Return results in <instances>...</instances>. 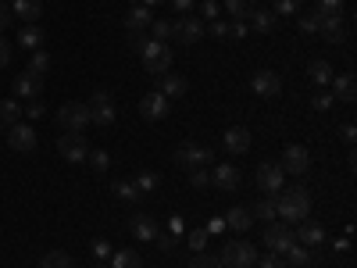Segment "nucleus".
<instances>
[{
  "instance_id": "nucleus-1",
  "label": "nucleus",
  "mask_w": 357,
  "mask_h": 268,
  "mask_svg": "<svg viewBox=\"0 0 357 268\" xmlns=\"http://www.w3.org/2000/svg\"><path fill=\"white\" fill-rule=\"evenodd\" d=\"M275 197H279L275 200V218H282V222H304L311 215V193L304 186H289V190L282 186Z\"/></svg>"
},
{
  "instance_id": "nucleus-2",
  "label": "nucleus",
  "mask_w": 357,
  "mask_h": 268,
  "mask_svg": "<svg viewBox=\"0 0 357 268\" xmlns=\"http://www.w3.org/2000/svg\"><path fill=\"white\" fill-rule=\"evenodd\" d=\"M139 61L151 75H165V72H172V50L165 43H158V40H146L139 47Z\"/></svg>"
},
{
  "instance_id": "nucleus-3",
  "label": "nucleus",
  "mask_w": 357,
  "mask_h": 268,
  "mask_svg": "<svg viewBox=\"0 0 357 268\" xmlns=\"http://www.w3.org/2000/svg\"><path fill=\"white\" fill-rule=\"evenodd\" d=\"M175 165L178 168H211L215 165V151H211V147H200V143H183V147H178V151H175Z\"/></svg>"
},
{
  "instance_id": "nucleus-4",
  "label": "nucleus",
  "mask_w": 357,
  "mask_h": 268,
  "mask_svg": "<svg viewBox=\"0 0 357 268\" xmlns=\"http://www.w3.org/2000/svg\"><path fill=\"white\" fill-rule=\"evenodd\" d=\"M57 126H61V133H86L89 107L86 104H75V100L61 104V107H57Z\"/></svg>"
},
{
  "instance_id": "nucleus-5",
  "label": "nucleus",
  "mask_w": 357,
  "mask_h": 268,
  "mask_svg": "<svg viewBox=\"0 0 357 268\" xmlns=\"http://www.w3.org/2000/svg\"><path fill=\"white\" fill-rule=\"evenodd\" d=\"M222 268H254L257 265V251L243 240H236V244H225L222 247Z\"/></svg>"
},
{
  "instance_id": "nucleus-6",
  "label": "nucleus",
  "mask_w": 357,
  "mask_h": 268,
  "mask_svg": "<svg viewBox=\"0 0 357 268\" xmlns=\"http://www.w3.org/2000/svg\"><path fill=\"white\" fill-rule=\"evenodd\" d=\"M254 183H257L268 197H275V193L286 186V172H282V165H275V161H261L257 172H254Z\"/></svg>"
},
{
  "instance_id": "nucleus-7",
  "label": "nucleus",
  "mask_w": 357,
  "mask_h": 268,
  "mask_svg": "<svg viewBox=\"0 0 357 268\" xmlns=\"http://www.w3.org/2000/svg\"><path fill=\"white\" fill-rule=\"evenodd\" d=\"M57 154H61L65 161H72V165H82L86 154H89L86 133H65V136H57Z\"/></svg>"
},
{
  "instance_id": "nucleus-8",
  "label": "nucleus",
  "mask_w": 357,
  "mask_h": 268,
  "mask_svg": "<svg viewBox=\"0 0 357 268\" xmlns=\"http://www.w3.org/2000/svg\"><path fill=\"white\" fill-rule=\"evenodd\" d=\"M86 107H89V126H111L114 122V97L104 94V89H97L86 100Z\"/></svg>"
},
{
  "instance_id": "nucleus-9",
  "label": "nucleus",
  "mask_w": 357,
  "mask_h": 268,
  "mask_svg": "<svg viewBox=\"0 0 357 268\" xmlns=\"http://www.w3.org/2000/svg\"><path fill=\"white\" fill-rule=\"evenodd\" d=\"M293 244H296V236H293V229L286 222H268V229H264V247L268 251H272V254H286Z\"/></svg>"
},
{
  "instance_id": "nucleus-10",
  "label": "nucleus",
  "mask_w": 357,
  "mask_h": 268,
  "mask_svg": "<svg viewBox=\"0 0 357 268\" xmlns=\"http://www.w3.org/2000/svg\"><path fill=\"white\" fill-rule=\"evenodd\" d=\"M282 172H289V175H307V172H311V151H307L304 143H289V147H286Z\"/></svg>"
},
{
  "instance_id": "nucleus-11",
  "label": "nucleus",
  "mask_w": 357,
  "mask_h": 268,
  "mask_svg": "<svg viewBox=\"0 0 357 268\" xmlns=\"http://www.w3.org/2000/svg\"><path fill=\"white\" fill-rule=\"evenodd\" d=\"M43 94V75H36V72H22L18 79H15V86H11V97L15 100H36Z\"/></svg>"
},
{
  "instance_id": "nucleus-12",
  "label": "nucleus",
  "mask_w": 357,
  "mask_h": 268,
  "mask_svg": "<svg viewBox=\"0 0 357 268\" xmlns=\"http://www.w3.org/2000/svg\"><path fill=\"white\" fill-rule=\"evenodd\" d=\"M250 89L257 97H279L282 94V79H279V72H272V68H257L254 75H250Z\"/></svg>"
},
{
  "instance_id": "nucleus-13",
  "label": "nucleus",
  "mask_w": 357,
  "mask_h": 268,
  "mask_svg": "<svg viewBox=\"0 0 357 268\" xmlns=\"http://www.w3.org/2000/svg\"><path fill=\"white\" fill-rule=\"evenodd\" d=\"M243 183V175L236 165H211V186H218L222 193H236Z\"/></svg>"
},
{
  "instance_id": "nucleus-14",
  "label": "nucleus",
  "mask_w": 357,
  "mask_h": 268,
  "mask_svg": "<svg viewBox=\"0 0 357 268\" xmlns=\"http://www.w3.org/2000/svg\"><path fill=\"white\" fill-rule=\"evenodd\" d=\"M36 129L33 126H22V122H15L11 129H8V147L11 151H18V154H29V151H36Z\"/></svg>"
},
{
  "instance_id": "nucleus-15",
  "label": "nucleus",
  "mask_w": 357,
  "mask_h": 268,
  "mask_svg": "<svg viewBox=\"0 0 357 268\" xmlns=\"http://www.w3.org/2000/svg\"><path fill=\"white\" fill-rule=\"evenodd\" d=\"M168 111H172V100L165 94H158V89L139 100V114L146 118V122H161V118H168Z\"/></svg>"
},
{
  "instance_id": "nucleus-16",
  "label": "nucleus",
  "mask_w": 357,
  "mask_h": 268,
  "mask_svg": "<svg viewBox=\"0 0 357 268\" xmlns=\"http://www.w3.org/2000/svg\"><path fill=\"white\" fill-rule=\"evenodd\" d=\"M172 40H178V43H197V40H204V22L200 18H190V15H183V18H175V33H172Z\"/></svg>"
},
{
  "instance_id": "nucleus-17",
  "label": "nucleus",
  "mask_w": 357,
  "mask_h": 268,
  "mask_svg": "<svg viewBox=\"0 0 357 268\" xmlns=\"http://www.w3.org/2000/svg\"><path fill=\"white\" fill-rule=\"evenodd\" d=\"M250 129H243V126H232V129H225L222 133V147L229 154H247L250 151Z\"/></svg>"
},
{
  "instance_id": "nucleus-18",
  "label": "nucleus",
  "mask_w": 357,
  "mask_h": 268,
  "mask_svg": "<svg viewBox=\"0 0 357 268\" xmlns=\"http://www.w3.org/2000/svg\"><path fill=\"white\" fill-rule=\"evenodd\" d=\"M318 36L325 43H343L347 40V25H343V15H325L318 22Z\"/></svg>"
},
{
  "instance_id": "nucleus-19",
  "label": "nucleus",
  "mask_w": 357,
  "mask_h": 268,
  "mask_svg": "<svg viewBox=\"0 0 357 268\" xmlns=\"http://www.w3.org/2000/svg\"><path fill=\"white\" fill-rule=\"evenodd\" d=\"M186 89H190L186 75H178V72H165V75H158V94H165L168 100H172V97H186Z\"/></svg>"
},
{
  "instance_id": "nucleus-20",
  "label": "nucleus",
  "mask_w": 357,
  "mask_h": 268,
  "mask_svg": "<svg viewBox=\"0 0 357 268\" xmlns=\"http://www.w3.org/2000/svg\"><path fill=\"white\" fill-rule=\"evenodd\" d=\"M333 100H343V104H354L357 100V82H354V72H343V75H333Z\"/></svg>"
},
{
  "instance_id": "nucleus-21",
  "label": "nucleus",
  "mask_w": 357,
  "mask_h": 268,
  "mask_svg": "<svg viewBox=\"0 0 357 268\" xmlns=\"http://www.w3.org/2000/svg\"><path fill=\"white\" fill-rule=\"evenodd\" d=\"M296 236V244H304V247H321L325 244V229H321V222H311V218H304V225L293 232Z\"/></svg>"
},
{
  "instance_id": "nucleus-22",
  "label": "nucleus",
  "mask_w": 357,
  "mask_h": 268,
  "mask_svg": "<svg viewBox=\"0 0 357 268\" xmlns=\"http://www.w3.org/2000/svg\"><path fill=\"white\" fill-rule=\"evenodd\" d=\"M11 15L22 18L25 25H33L43 15V0H11Z\"/></svg>"
},
{
  "instance_id": "nucleus-23",
  "label": "nucleus",
  "mask_w": 357,
  "mask_h": 268,
  "mask_svg": "<svg viewBox=\"0 0 357 268\" xmlns=\"http://www.w3.org/2000/svg\"><path fill=\"white\" fill-rule=\"evenodd\" d=\"M132 236H136L139 244H154V236H158V222H154V215L139 211V215L132 218Z\"/></svg>"
},
{
  "instance_id": "nucleus-24",
  "label": "nucleus",
  "mask_w": 357,
  "mask_h": 268,
  "mask_svg": "<svg viewBox=\"0 0 357 268\" xmlns=\"http://www.w3.org/2000/svg\"><path fill=\"white\" fill-rule=\"evenodd\" d=\"M43 29H40V22H33V25H22V33H18V47L22 50H40L43 47Z\"/></svg>"
},
{
  "instance_id": "nucleus-25",
  "label": "nucleus",
  "mask_w": 357,
  "mask_h": 268,
  "mask_svg": "<svg viewBox=\"0 0 357 268\" xmlns=\"http://www.w3.org/2000/svg\"><path fill=\"white\" fill-rule=\"evenodd\" d=\"M15 122H22V104L15 100V97H8V100H0V129H11Z\"/></svg>"
},
{
  "instance_id": "nucleus-26",
  "label": "nucleus",
  "mask_w": 357,
  "mask_h": 268,
  "mask_svg": "<svg viewBox=\"0 0 357 268\" xmlns=\"http://www.w3.org/2000/svg\"><path fill=\"white\" fill-rule=\"evenodd\" d=\"M154 22V15H151V8H143V4H132V11L126 15V25H129V33H143L146 25Z\"/></svg>"
},
{
  "instance_id": "nucleus-27",
  "label": "nucleus",
  "mask_w": 357,
  "mask_h": 268,
  "mask_svg": "<svg viewBox=\"0 0 357 268\" xmlns=\"http://www.w3.org/2000/svg\"><path fill=\"white\" fill-rule=\"evenodd\" d=\"M333 75H336V72H333V65H329V61H321V57L307 65V79H311L314 86H329V82H333Z\"/></svg>"
},
{
  "instance_id": "nucleus-28",
  "label": "nucleus",
  "mask_w": 357,
  "mask_h": 268,
  "mask_svg": "<svg viewBox=\"0 0 357 268\" xmlns=\"http://www.w3.org/2000/svg\"><path fill=\"white\" fill-rule=\"evenodd\" d=\"M250 211H247V207H232V211L225 215V225L229 229H236V232H250Z\"/></svg>"
},
{
  "instance_id": "nucleus-29",
  "label": "nucleus",
  "mask_w": 357,
  "mask_h": 268,
  "mask_svg": "<svg viewBox=\"0 0 357 268\" xmlns=\"http://www.w3.org/2000/svg\"><path fill=\"white\" fill-rule=\"evenodd\" d=\"M250 211V218H257V222H275V200L272 197H261L254 207H247Z\"/></svg>"
},
{
  "instance_id": "nucleus-30",
  "label": "nucleus",
  "mask_w": 357,
  "mask_h": 268,
  "mask_svg": "<svg viewBox=\"0 0 357 268\" xmlns=\"http://www.w3.org/2000/svg\"><path fill=\"white\" fill-rule=\"evenodd\" d=\"M132 186H136L139 197H143V193H154V190L161 186V175H158V172H139V175L132 179Z\"/></svg>"
},
{
  "instance_id": "nucleus-31",
  "label": "nucleus",
  "mask_w": 357,
  "mask_h": 268,
  "mask_svg": "<svg viewBox=\"0 0 357 268\" xmlns=\"http://www.w3.org/2000/svg\"><path fill=\"white\" fill-rule=\"evenodd\" d=\"M282 258H286V265H293V268H304V265H311V247H304V244H293Z\"/></svg>"
},
{
  "instance_id": "nucleus-32",
  "label": "nucleus",
  "mask_w": 357,
  "mask_h": 268,
  "mask_svg": "<svg viewBox=\"0 0 357 268\" xmlns=\"http://www.w3.org/2000/svg\"><path fill=\"white\" fill-rule=\"evenodd\" d=\"M40 268H75V261H72L68 251H50V254L40 261Z\"/></svg>"
},
{
  "instance_id": "nucleus-33",
  "label": "nucleus",
  "mask_w": 357,
  "mask_h": 268,
  "mask_svg": "<svg viewBox=\"0 0 357 268\" xmlns=\"http://www.w3.org/2000/svg\"><path fill=\"white\" fill-rule=\"evenodd\" d=\"M151 40H158V43H168L172 40V33H175V22H168V18H154L151 22Z\"/></svg>"
},
{
  "instance_id": "nucleus-34",
  "label": "nucleus",
  "mask_w": 357,
  "mask_h": 268,
  "mask_svg": "<svg viewBox=\"0 0 357 268\" xmlns=\"http://www.w3.org/2000/svg\"><path fill=\"white\" fill-rule=\"evenodd\" d=\"M247 18H250V25L257 29V33H272L275 29V15L272 11H250Z\"/></svg>"
},
{
  "instance_id": "nucleus-35",
  "label": "nucleus",
  "mask_w": 357,
  "mask_h": 268,
  "mask_svg": "<svg viewBox=\"0 0 357 268\" xmlns=\"http://www.w3.org/2000/svg\"><path fill=\"white\" fill-rule=\"evenodd\" d=\"M111 193H114L118 200H126V204L139 200V193H136V186H132V179H118V183L111 186Z\"/></svg>"
},
{
  "instance_id": "nucleus-36",
  "label": "nucleus",
  "mask_w": 357,
  "mask_h": 268,
  "mask_svg": "<svg viewBox=\"0 0 357 268\" xmlns=\"http://www.w3.org/2000/svg\"><path fill=\"white\" fill-rule=\"evenodd\" d=\"M111 268H143V261H139V254H136V251H114Z\"/></svg>"
},
{
  "instance_id": "nucleus-37",
  "label": "nucleus",
  "mask_w": 357,
  "mask_h": 268,
  "mask_svg": "<svg viewBox=\"0 0 357 268\" xmlns=\"http://www.w3.org/2000/svg\"><path fill=\"white\" fill-rule=\"evenodd\" d=\"M225 11H229L236 22H247V15L254 11V0H225Z\"/></svg>"
},
{
  "instance_id": "nucleus-38",
  "label": "nucleus",
  "mask_w": 357,
  "mask_h": 268,
  "mask_svg": "<svg viewBox=\"0 0 357 268\" xmlns=\"http://www.w3.org/2000/svg\"><path fill=\"white\" fill-rule=\"evenodd\" d=\"M29 72L47 75V72H50V54H47V50H33V57H29Z\"/></svg>"
},
{
  "instance_id": "nucleus-39",
  "label": "nucleus",
  "mask_w": 357,
  "mask_h": 268,
  "mask_svg": "<svg viewBox=\"0 0 357 268\" xmlns=\"http://www.w3.org/2000/svg\"><path fill=\"white\" fill-rule=\"evenodd\" d=\"M86 161H89V168H93L97 175H104V172L111 168V154H107V151H89Z\"/></svg>"
},
{
  "instance_id": "nucleus-40",
  "label": "nucleus",
  "mask_w": 357,
  "mask_h": 268,
  "mask_svg": "<svg viewBox=\"0 0 357 268\" xmlns=\"http://www.w3.org/2000/svg\"><path fill=\"white\" fill-rule=\"evenodd\" d=\"M190 186L193 190H211V168H190Z\"/></svg>"
},
{
  "instance_id": "nucleus-41",
  "label": "nucleus",
  "mask_w": 357,
  "mask_h": 268,
  "mask_svg": "<svg viewBox=\"0 0 357 268\" xmlns=\"http://www.w3.org/2000/svg\"><path fill=\"white\" fill-rule=\"evenodd\" d=\"M301 11V0H272V15H296Z\"/></svg>"
},
{
  "instance_id": "nucleus-42",
  "label": "nucleus",
  "mask_w": 357,
  "mask_h": 268,
  "mask_svg": "<svg viewBox=\"0 0 357 268\" xmlns=\"http://www.w3.org/2000/svg\"><path fill=\"white\" fill-rule=\"evenodd\" d=\"M314 11L325 18V15H343V0H318Z\"/></svg>"
},
{
  "instance_id": "nucleus-43",
  "label": "nucleus",
  "mask_w": 357,
  "mask_h": 268,
  "mask_svg": "<svg viewBox=\"0 0 357 268\" xmlns=\"http://www.w3.org/2000/svg\"><path fill=\"white\" fill-rule=\"evenodd\" d=\"M318 22H321V15H318V11H311V15H304V18H301V33H307V36H314V33H318Z\"/></svg>"
},
{
  "instance_id": "nucleus-44",
  "label": "nucleus",
  "mask_w": 357,
  "mask_h": 268,
  "mask_svg": "<svg viewBox=\"0 0 357 268\" xmlns=\"http://www.w3.org/2000/svg\"><path fill=\"white\" fill-rule=\"evenodd\" d=\"M257 265H261V268H289L286 258H282V254H272V251H268L264 258H257Z\"/></svg>"
},
{
  "instance_id": "nucleus-45",
  "label": "nucleus",
  "mask_w": 357,
  "mask_h": 268,
  "mask_svg": "<svg viewBox=\"0 0 357 268\" xmlns=\"http://www.w3.org/2000/svg\"><path fill=\"white\" fill-rule=\"evenodd\" d=\"M190 268H222V261H218L215 254H197V258L190 261Z\"/></svg>"
},
{
  "instance_id": "nucleus-46",
  "label": "nucleus",
  "mask_w": 357,
  "mask_h": 268,
  "mask_svg": "<svg viewBox=\"0 0 357 268\" xmlns=\"http://www.w3.org/2000/svg\"><path fill=\"white\" fill-rule=\"evenodd\" d=\"M333 104H336V100H333V94H325V89L311 97V107H314V111H329Z\"/></svg>"
},
{
  "instance_id": "nucleus-47",
  "label": "nucleus",
  "mask_w": 357,
  "mask_h": 268,
  "mask_svg": "<svg viewBox=\"0 0 357 268\" xmlns=\"http://www.w3.org/2000/svg\"><path fill=\"white\" fill-rule=\"evenodd\" d=\"M204 33H211V36L222 40V36H229V22H218V18H215V22H207V25H204Z\"/></svg>"
},
{
  "instance_id": "nucleus-48",
  "label": "nucleus",
  "mask_w": 357,
  "mask_h": 268,
  "mask_svg": "<svg viewBox=\"0 0 357 268\" xmlns=\"http://www.w3.org/2000/svg\"><path fill=\"white\" fill-rule=\"evenodd\" d=\"M207 236H211V232H207V229H193V232H190V247H193V251H204V244H207Z\"/></svg>"
},
{
  "instance_id": "nucleus-49",
  "label": "nucleus",
  "mask_w": 357,
  "mask_h": 268,
  "mask_svg": "<svg viewBox=\"0 0 357 268\" xmlns=\"http://www.w3.org/2000/svg\"><path fill=\"white\" fill-rule=\"evenodd\" d=\"M154 244H158L161 251H172V247L178 244V236H175V232H168V236H165V232H158V236H154Z\"/></svg>"
},
{
  "instance_id": "nucleus-50",
  "label": "nucleus",
  "mask_w": 357,
  "mask_h": 268,
  "mask_svg": "<svg viewBox=\"0 0 357 268\" xmlns=\"http://www.w3.org/2000/svg\"><path fill=\"white\" fill-rule=\"evenodd\" d=\"M89 254H93L97 261H104V258L111 254V244H107V240H93V247H89Z\"/></svg>"
},
{
  "instance_id": "nucleus-51",
  "label": "nucleus",
  "mask_w": 357,
  "mask_h": 268,
  "mask_svg": "<svg viewBox=\"0 0 357 268\" xmlns=\"http://www.w3.org/2000/svg\"><path fill=\"white\" fill-rule=\"evenodd\" d=\"M200 15H204L207 22H215V18H218V0H204V4H200Z\"/></svg>"
},
{
  "instance_id": "nucleus-52",
  "label": "nucleus",
  "mask_w": 357,
  "mask_h": 268,
  "mask_svg": "<svg viewBox=\"0 0 357 268\" xmlns=\"http://www.w3.org/2000/svg\"><path fill=\"white\" fill-rule=\"evenodd\" d=\"M25 114H29V118H43V114H47V107H43V100H40V97H36V100H29V107H25Z\"/></svg>"
},
{
  "instance_id": "nucleus-53",
  "label": "nucleus",
  "mask_w": 357,
  "mask_h": 268,
  "mask_svg": "<svg viewBox=\"0 0 357 268\" xmlns=\"http://www.w3.org/2000/svg\"><path fill=\"white\" fill-rule=\"evenodd\" d=\"M11 18H15V15H11V8H8V0H0V33L11 25Z\"/></svg>"
},
{
  "instance_id": "nucleus-54",
  "label": "nucleus",
  "mask_w": 357,
  "mask_h": 268,
  "mask_svg": "<svg viewBox=\"0 0 357 268\" xmlns=\"http://www.w3.org/2000/svg\"><path fill=\"white\" fill-rule=\"evenodd\" d=\"M8 61H11V43H8L4 36H0V68H4Z\"/></svg>"
},
{
  "instance_id": "nucleus-55",
  "label": "nucleus",
  "mask_w": 357,
  "mask_h": 268,
  "mask_svg": "<svg viewBox=\"0 0 357 268\" xmlns=\"http://www.w3.org/2000/svg\"><path fill=\"white\" fill-rule=\"evenodd\" d=\"M229 36L243 40V36H247V22H232V25H229Z\"/></svg>"
},
{
  "instance_id": "nucleus-56",
  "label": "nucleus",
  "mask_w": 357,
  "mask_h": 268,
  "mask_svg": "<svg viewBox=\"0 0 357 268\" xmlns=\"http://www.w3.org/2000/svg\"><path fill=\"white\" fill-rule=\"evenodd\" d=\"M340 136H343V140H347V143H354V140H357V129H354V126H350V122H347V126H343V129H340Z\"/></svg>"
},
{
  "instance_id": "nucleus-57",
  "label": "nucleus",
  "mask_w": 357,
  "mask_h": 268,
  "mask_svg": "<svg viewBox=\"0 0 357 268\" xmlns=\"http://www.w3.org/2000/svg\"><path fill=\"white\" fill-rule=\"evenodd\" d=\"M225 229V218H211V222H207V232H222Z\"/></svg>"
},
{
  "instance_id": "nucleus-58",
  "label": "nucleus",
  "mask_w": 357,
  "mask_h": 268,
  "mask_svg": "<svg viewBox=\"0 0 357 268\" xmlns=\"http://www.w3.org/2000/svg\"><path fill=\"white\" fill-rule=\"evenodd\" d=\"M168 229H172V232H175V236H178V232H183V218H178V215H175V218H172V222H168Z\"/></svg>"
},
{
  "instance_id": "nucleus-59",
  "label": "nucleus",
  "mask_w": 357,
  "mask_h": 268,
  "mask_svg": "<svg viewBox=\"0 0 357 268\" xmlns=\"http://www.w3.org/2000/svg\"><path fill=\"white\" fill-rule=\"evenodd\" d=\"M172 4H175L178 11H190V8H193V0H172Z\"/></svg>"
},
{
  "instance_id": "nucleus-60",
  "label": "nucleus",
  "mask_w": 357,
  "mask_h": 268,
  "mask_svg": "<svg viewBox=\"0 0 357 268\" xmlns=\"http://www.w3.org/2000/svg\"><path fill=\"white\" fill-rule=\"evenodd\" d=\"M143 8H154V4H165V0H139Z\"/></svg>"
},
{
  "instance_id": "nucleus-61",
  "label": "nucleus",
  "mask_w": 357,
  "mask_h": 268,
  "mask_svg": "<svg viewBox=\"0 0 357 268\" xmlns=\"http://www.w3.org/2000/svg\"><path fill=\"white\" fill-rule=\"evenodd\" d=\"M97 268H107V265H104V261H97Z\"/></svg>"
}]
</instances>
